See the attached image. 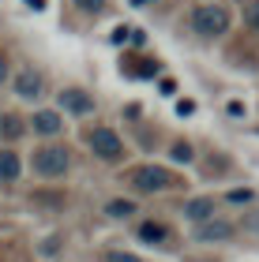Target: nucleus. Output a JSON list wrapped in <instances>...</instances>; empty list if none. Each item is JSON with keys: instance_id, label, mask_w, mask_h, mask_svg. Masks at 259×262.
I'll list each match as a JSON object with an SVG mask.
<instances>
[{"instance_id": "obj_1", "label": "nucleus", "mask_w": 259, "mask_h": 262, "mask_svg": "<svg viewBox=\"0 0 259 262\" xmlns=\"http://www.w3.org/2000/svg\"><path fill=\"white\" fill-rule=\"evenodd\" d=\"M192 27L195 34H203V38H218V34L229 30V11L222 4H203L192 11Z\"/></svg>"}, {"instance_id": "obj_2", "label": "nucleus", "mask_w": 259, "mask_h": 262, "mask_svg": "<svg viewBox=\"0 0 259 262\" xmlns=\"http://www.w3.org/2000/svg\"><path fill=\"white\" fill-rule=\"evenodd\" d=\"M128 180H132V187H135V191H143V195L173 187V176H169L166 169H158V165H139V169L128 176Z\"/></svg>"}, {"instance_id": "obj_3", "label": "nucleus", "mask_w": 259, "mask_h": 262, "mask_svg": "<svg viewBox=\"0 0 259 262\" xmlns=\"http://www.w3.org/2000/svg\"><path fill=\"white\" fill-rule=\"evenodd\" d=\"M34 169L42 176H64L68 172V150L64 146H42L34 150Z\"/></svg>"}, {"instance_id": "obj_4", "label": "nucleus", "mask_w": 259, "mask_h": 262, "mask_svg": "<svg viewBox=\"0 0 259 262\" xmlns=\"http://www.w3.org/2000/svg\"><path fill=\"white\" fill-rule=\"evenodd\" d=\"M90 150L98 154V158H105V161H116V158L124 154L116 131H109V127H94V131H90Z\"/></svg>"}, {"instance_id": "obj_5", "label": "nucleus", "mask_w": 259, "mask_h": 262, "mask_svg": "<svg viewBox=\"0 0 259 262\" xmlns=\"http://www.w3.org/2000/svg\"><path fill=\"white\" fill-rule=\"evenodd\" d=\"M237 232L229 221H218V217H207V221H199V229H195V236L199 240H207V244H214V240H229V236Z\"/></svg>"}, {"instance_id": "obj_6", "label": "nucleus", "mask_w": 259, "mask_h": 262, "mask_svg": "<svg viewBox=\"0 0 259 262\" xmlns=\"http://www.w3.org/2000/svg\"><path fill=\"white\" fill-rule=\"evenodd\" d=\"M61 109L75 113V116H87V113L94 109V98H90V94H83V90H64V94H61Z\"/></svg>"}, {"instance_id": "obj_7", "label": "nucleus", "mask_w": 259, "mask_h": 262, "mask_svg": "<svg viewBox=\"0 0 259 262\" xmlns=\"http://www.w3.org/2000/svg\"><path fill=\"white\" fill-rule=\"evenodd\" d=\"M42 75L34 68H27V71H19V79H15V94L19 98H42Z\"/></svg>"}, {"instance_id": "obj_8", "label": "nucleus", "mask_w": 259, "mask_h": 262, "mask_svg": "<svg viewBox=\"0 0 259 262\" xmlns=\"http://www.w3.org/2000/svg\"><path fill=\"white\" fill-rule=\"evenodd\" d=\"M34 131H38V135H56V131L64 127V116L61 113H53V109H45V113H34Z\"/></svg>"}, {"instance_id": "obj_9", "label": "nucleus", "mask_w": 259, "mask_h": 262, "mask_svg": "<svg viewBox=\"0 0 259 262\" xmlns=\"http://www.w3.org/2000/svg\"><path fill=\"white\" fill-rule=\"evenodd\" d=\"M184 213L192 221H207V217H214V199H192V202H184Z\"/></svg>"}, {"instance_id": "obj_10", "label": "nucleus", "mask_w": 259, "mask_h": 262, "mask_svg": "<svg viewBox=\"0 0 259 262\" xmlns=\"http://www.w3.org/2000/svg\"><path fill=\"white\" fill-rule=\"evenodd\" d=\"M0 180H19V154L11 150H0Z\"/></svg>"}, {"instance_id": "obj_11", "label": "nucleus", "mask_w": 259, "mask_h": 262, "mask_svg": "<svg viewBox=\"0 0 259 262\" xmlns=\"http://www.w3.org/2000/svg\"><path fill=\"white\" fill-rule=\"evenodd\" d=\"M139 236H143L147 244H162L169 232H166V225H158V221H143L139 225Z\"/></svg>"}, {"instance_id": "obj_12", "label": "nucleus", "mask_w": 259, "mask_h": 262, "mask_svg": "<svg viewBox=\"0 0 259 262\" xmlns=\"http://www.w3.org/2000/svg\"><path fill=\"white\" fill-rule=\"evenodd\" d=\"M23 131H27V127H23V120H19V116H0V139H19L23 135Z\"/></svg>"}, {"instance_id": "obj_13", "label": "nucleus", "mask_w": 259, "mask_h": 262, "mask_svg": "<svg viewBox=\"0 0 259 262\" xmlns=\"http://www.w3.org/2000/svg\"><path fill=\"white\" fill-rule=\"evenodd\" d=\"M105 213H109V217H128V213H135V202H128V199H113L109 206H105Z\"/></svg>"}, {"instance_id": "obj_14", "label": "nucleus", "mask_w": 259, "mask_h": 262, "mask_svg": "<svg viewBox=\"0 0 259 262\" xmlns=\"http://www.w3.org/2000/svg\"><path fill=\"white\" fill-rule=\"evenodd\" d=\"M244 23H248L252 30H259V0H252V4L244 8Z\"/></svg>"}, {"instance_id": "obj_15", "label": "nucleus", "mask_w": 259, "mask_h": 262, "mask_svg": "<svg viewBox=\"0 0 259 262\" xmlns=\"http://www.w3.org/2000/svg\"><path fill=\"white\" fill-rule=\"evenodd\" d=\"M169 158H173V161H192V146H188V142H176Z\"/></svg>"}, {"instance_id": "obj_16", "label": "nucleus", "mask_w": 259, "mask_h": 262, "mask_svg": "<svg viewBox=\"0 0 259 262\" xmlns=\"http://www.w3.org/2000/svg\"><path fill=\"white\" fill-rule=\"evenodd\" d=\"M75 4L83 8V11H90V15H98V11L105 8V0H75Z\"/></svg>"}, {"instance_id": "obj_17", "label": "nucleus", "mask_w": 259, "mask_h": 262, "mask_svg": "<svg viewBox=\"0 0 259 262\" xmlns=\"http://www.w3.org/2000/svg\"><path fill=\"white\" fill-rule=\"evenodd\" d=\"M105 262H139V258L128 255V251H109V255H105Z\"/></svg>"}, {"instance_id": "obj_18", "label": "nucleus", "mask_w": 259, "mask_h": 262, "mask_svg": "<svg viewBox=\"0 0 259 262\" xmlns=\"http://www.w3.org/2000/svg\"><path fill=\"white\" fill-rule=\"evenodd\" d=\"M128 38H132V30H128V27H116V30H113V41H116V45L128 41Z\"/></svg>"}, {"instance_id": "obj_19", "label": "nucleus", "mask_w": 259, "mask_h": 262, "mask_svg": "<svg viewBox=\"0 0 259 262\" xmlns=\"http://www.w3.org/2000/svg\"><path fill=\"white\" fill-rule=\"evenodd\" d=\"M229 199H233V202H248L252 191H248V187H244V191H229Z\"/></svg>"}, {"instance_id": "obj_20", "label": "nucleus", "mask_w": 259, "mask_h": 262, "mask_svg": "<svg viewBox=\"0 0 259 262\" xmlns=\"http://www.w3.org/2000/svg\"><path fill=\"white\" fill-rule=\"evenodd\" d=\"M4 79H8V60L0 56V82H4Z\"/></svg>"}, {"instance_id": "obj_21", "label": "nucleus", "mask_w": 259, "mask_h": 262, "mask_svg": "<svg viewBox=\"0 0 259 262\" xmlns=\"http://www.w3.org/2000/svg\"><path fill=\"white\" fill-rule=\"evenodd\" d=\"M135 4H150V0H135Z\"/></svg>"}]
</instances>
